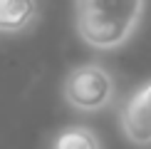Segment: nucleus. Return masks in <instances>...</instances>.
Returning <instances> with one entry per match:
<instances>
[{
    "mask_svg": "<svg viewBox=\"0 0 151 149\" xmlns=\"http://www.w3.org/2000/svg\"><path fill=\"white\" fill-rule=\"evenodd\" d=\"M146 0H74V30L87 47L111 52L139 30Z\"/></svg>",
    "mask_w": 151,
    "mask_h": 149,
    "instance_id": "nucleus-1",
    "label": "nucleus"
},
{
    "mask_svg": "<svg viewBox=\"0 0 151 149\" xmlns=\"http://www.w3.org/2000/svg\"><path fill=\"white\" fill-rule=\"evenodd\" d=\"M62 97L74 112L97 114L111 107L116 99V82L111 72L99 62H84L72 67L62 80Z\"/></svg>",
    "mask_w": 151,
    "mask_h": 149,
    "instance_id": "nucleus-2",
    "label": "nucleus"
},
{
    "mask_svg": "<svg viewBox=\"0 0 151 149\" xmlns=\"http://www.w3.org/2000/svg\"><path fill=\"white\" fill-rule=\"evenodd\" d=\"M119 127L134 147L151 149V80L127 97L119 109Z\"/></svg>",
    "mask_w": 151,
    "mask_h": 149,
    "instance_id": "nucleus-3",
    "label": "nucleus"
},
{
    "mask_svg": "<svg viewBox=\"0 0 151 149\" xmlns=\"http://www.w3.org/2000/svg\"><path fill=\"white\" fill-rule=\"evenodd\" d=\"M40 5L37 0H0V35H17L32 27Z\"/></svg>",
    "mask_w": 151,
    "mask_h": 149,
    "instance_id": "nucleus-4",
    "label": "nucleus"
},
{
    "mask_svg": "<svg viewBox=\"0 0 151 149\" xmlns=\"http://www.w3.org/2000/svg\"><path fill=\"white\" fill-rule=\"evenodd\" d=\"M50 149H104L99 134L87 124H67L50 139Z\"/></svg>",
    "mask_w": 151,
    "mask_h": 149,
    "instance_id": "nucleus-5",
    "label": "nucleus"
}]
</instances>
